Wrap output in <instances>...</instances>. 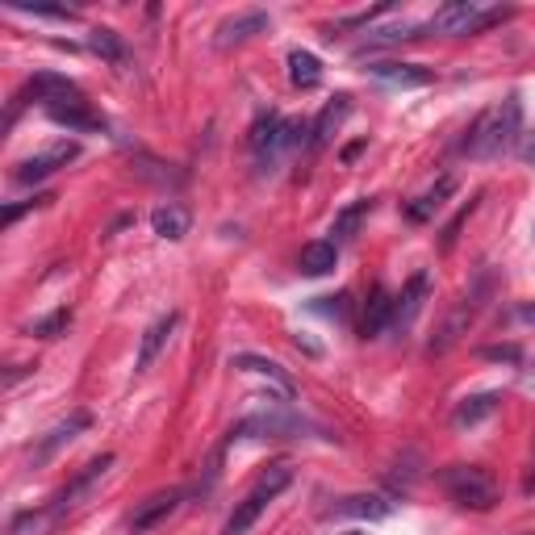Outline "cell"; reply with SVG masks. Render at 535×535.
Here are the masks:
<instances>
[{"mask_svg": "<svg viewBox=\"0 0 535 535\" xmlns=\"http://www.w3.org/2000/svg\"><path fill=\"white\" fill-rule=\"evenodd\" d=\"M343 535H360V531H343Z\"/></svg>", "mask_w": 535, "mask_h": 535, "instance_id": "35", "label": "cell"}, {"mask_svg": "<svg viewBox=\"0 0 535 535\" xmlns=\"http://www.w3.org/2000/svg\"><path fill=\"white\" fill-rule=\"evenodd\" d=\"M189 222H193V214H189V209H184V205H176V201L159 205L155 214H151V230H155L159 239H172V243L189 235Z\"/></svg>", "mask_w": 535, "mask_h": 535, "instance_id": "19", "label": "cell"}, {"mask_svg": "<svg viewBox=\"0 0 535 535\" xmlns=\"http://www.w3.org/2000/svg\"><path fill=\"white\" fill-rule=\"evenodd\" d=\"M527 159H531V164H535V143H531V151H527Z\"/></svg>", "mask_w": 535, "mask_h": 535, "instance_id": "34", "label": "cell"}, {"mask_svg": "<svg viewBox=\"0 0 535 535\" xmlns=\"http://www.w3.org/2000/svg\"><path fill=\"white\" fill-rule=\"evenodd\" d=\"M498 393H473V398H464L456 410H452V427H477V423H485L494 410H498Z\"/></svg>", "mask_w": 535, "mask_h": 535, "instance_id": "22", "label": "cell"}, {"mask_svg": "<svg viewBox=\"0 0 535 535\" xmlns=\"http://www.w3.org/2000/svg\"><path fill=\"white\" fill-rule=\"evenodd\" d=\"M17 13H34V17H55V21H72L76 9H67V5H13Z\"/></svg>", "mask_w": 535, "mask_h": 535, "instance_id": "30", "label": "cell"}, {"mask_svg": "<svg viewBox=\"0 0 535 535\" xmlns=\"http://www.w3.org/2000/svg\"><path fill=\"white\" fill-rule=\"evenodd\" d=\"M30 97H38L46 109H55V105H72V101H84V92L67 80V76H55V72H38L30 84H26Z\"/></svg>", "mask_w": 535, "mask_h": 535, "instance_id": "11", "label": "cell"}, {"mask_svg": "<svg viewBox=\"0 0 535 535\" xmlns=\"http://www.w3.org/2000/svg\"><path fill=\"white\" fill-rule=\"evenodd\" d=\"M310 310L314 314H327V318H347V310H352V297L339 293V297H318L310 301Z\"/></svg>", "mask_w": 535, "mask_h": 535, "instance_id": "29", "label": "cell"}, {"mask_svg": "<svg viewBox=\"0 0 535 535\" xmlns=\"http://www.w3.org/2000/svg\"><path fill=\"white\" fill-rule=\"evenodd\" d=\"M230 368H239V372H260V377H272L276 385H281L285 398H293V377L276 364V360H264V356H230Z\"/></svg>", "mask_w": 535, "mask_h": 535, "instance_id": "23", "label": "cell"}, {"mask_svg": "<svg viewBox=\"0 0 535 535\" xmlns=\"http://www.w3.org/2000/svg\"><path fill=\"white\" fill-rule=\"evenodd\" d=\"M393 515V506L385 498H372V494H352V498H339L327 519H360V523H381Z\"/></svg>", "mask_w": 535, "mask_h": 535, "instance_id": "13", "label": "cell"}, {"mask_svg": "<svg viewBox=\"0 0 535 535\" xmlns=\"http://www.w3.org/2000/svg\"><path fill=\"white\" fill-rule=\"evenodd\" d=\"M347 113H352V97H335V101L314 118V126H310V143H314V147H327V143H331V134L343 126Z\"/></svg>", "mask_w": 535, "mask_h": 535, "instance_id": "20", "label": "cell"}, {"mask_svg": "<svg viewBox=\"0 0 535 535\" xmlns=\"http://www.w3.org/2000/svg\"><path fill=\"white\" fill-rule=\"evenodd\" d=\"M180 502H184V490H159V494H151L147 502L134 506V515L126 519V527H130L134 535H143V531H151L155 523H164Z\"/></svg>", "mask_w": 535, "mask_h": 535, "instance_id": "10", "label": "cell"}, {"mask_svg": "<svg viewBox=\"0 0 535 535\" xmlns=\"http://www.w3.org/2000/svg\"><path fill=\"white\" fill-rule=\"evenodd\" d=\"M176 322H180V314L168 310V314H159V318L151 322V327L143 331V339H138V360H134L138 372H147V368L155 364V356L168 347V339H172V331H176Z\"/></svg>", "mask_w": 535, "mask_h": 535, "instance_id": "14", "label": "cell"}, {"mask_svg": "<svg viewBox=\"0 0 535 535\" xmlns=\"http://www.w3.org/2000/svg\"><path fill=\"white\" fill-rule=\"evenodd\" d=\"M109 469H113V452H105V456H97V460H88V464H84V473H80L72 485H67V490H63V494H59L51 506H46V510H51V515H59V510L76 506V502H80V498H84V494H88L92 485H97V481H101Z\"/></svg>", "mask_w": 535, "mask_h": 535, "instance_id": "12", "label": "cell"}, {"mask_svg": "<svg viewBox=\"0 0 535 535\" xmlns=\"http://www.w3.org/2000/svg\"><path fill=\"white\" fill-rule=\"evenodd\" d=\"M88 51L101 55L105 63H126V42L113 34V30H105V26H97V30L88 34Z\"/></svg>", "mask_w": 535, "mask_h": 535, "instance_id": "26", "label": "cell"}, {"mask_svg": "<svg viewBox=\"0 0 535 535\" xmlns=\"http://www.w3.org/2000/svg\"><path fill=\"white\" fill-rule=\"evenodd\" d=\"M272 26V17L264 13V9H251V13H239V17H226L222 26H218V46L226 51V46H235V42H247V38H255V34H264Z\"/></svg>", "mask_w": 535, "mask_h": 535, "instance_id": "15", "label": "cell"}, {"mask_svg": "<svg viewBox=\"0 0 535 535\" xmlns=\"http://www.w3.org/2000/svg\"><path fill=\"white\" fill-rule=\"evenodd\" d=\"M519 126H523V105L519 97H506L502 105L485 109L481 118L469 126V138H464V151L473 159H498L510 147L519 143Z\"/></svg>", "mask_w": 535, "mask_h": 535, "instance_id": "1", "label": "cell"}, {"mask_svg": "<svg viewBox=\"0 0 535 535\" xmlns=\"http://www.w3.org/2000/svg\"><path fill=\"white\" fill-rule=\"evenodd\" d=\"M427 293H431V276H427V272H414L410 281H406V289L393 297V327H389V331H406L410 322L423 314Z\"/></svg>", "mask_w": 535, "mask_h": 535, "instance_id": "8", "label": "cell"}, {"mask_svg": "<svg viewBox=\"0 0 535 535\" xmlns=\"http://www.w3.org/2000/svg\"><path fill=\"white\" fill-rule=\"evenodd\" d=\"M306 431H314V427L301 414H293L289 406H268L260 414H247L239 427H230V439H293Z\"/></svg>", "mask_w": 535, "mask_h": 535, "instance_id": "5", "label": "cell"}, {"mask_svg": "<svg viewBox=\"0 0 535 535\" xmlns=\"http://www.w3.org/2000/svg\"><path fill=\"white\" fill-rule=\"evenodd\" d=\"M46 201H51V197H34V201H26V205H5V214H0V222H5V226H13L21 214H26V209H34V205H46Z\"/></svg>", "mask_w": 535, "mask_h": 535, "instance_id": "32", "label": "cell"}, {"mask_svg": "<svg viewBox=\"0 0 535 535\" xmlns=\"http://www.w3.org/2000/svg\"><path fill=\"white\" fill-rule=\"evenodd\" d=\"M76 155H80V143L63 138V143H51V147H42L38 155L21 159V164L13 168V180H17V184H38V180H46V176H55L59 168H67Z\"/></svg>", "mask_w": 535, "mask_h": 535, "instance_id": "7", "label": "cell"}, {"mask_svg": "<svg viewBox=\"0 0 535 535\" xmlns=\"http://www.w3.org/2000/svg\"><path fill=\"white\" fill-rule=\"evenodd\" d=\"M301 134H306V126H301V122H289V118H281V113H264V118L251 126V151L272 159V155L297 147Z\"/></svg>", "mask_w": 535, "mask_h": 535, "instance_id": "6", "label": "cell"}, {"mask_svg": "<svg viewBox=\"0 0 535 535\" xmlns=\"http://www.w3.org/2000/svg\"><path fill=\"white\" fill-rule=\"evenodd\" d=\"M368 72L377 80H385V84H393V88H427L431 84V72L418 67V63H372Z\"/></svg>", "mask_w": 535, "mask_h": 535, "instance_id": "18", "label": "cell"}, {"mask_svg": "<svg viewBox=\"0 0 535 535\" xmlns=\"http://www.w3.org/2000/svg\"><path fill=\"white\" fill-rule=\"evenodd\" d=\"M335 264H339V247H335L331 239L306 243V247H301V260H297V268L306 272V276H327Z\"/></svg>", "mask_w": 535, "mask_h": 535, "instance_id": "21", "label": "cell"}, {"mask_svg": "<svg viewBox=\"0 0 535 535\" xmlns=\"http://www.w3.org/2000/svg\"><path fill=\"white\" fill-rule=\"evenodd\" d=\"M452 193H456V176H439L427 193H418V197L406 205V218H410V222H431L439 209H444V201H448Z\"/></svg>", "mask_w": 535, "mask_h": 535, "instance_id": "16", "label": "cell"}, {"mask_svg": "<svg viewBox=\"0 0 535 535\" xmlns=\"http://www.w3.org/2000/svg\"><path fill=\"white\" fill-rule=\"evenodd\" d=\"M481 356H485V360H506V364H519V356H523V352H519L515 343H506V347H481Z\"/></svg>", "mask_w": 535, "mask_h": 535, "instance_id": "31", "label": "cell"}, {"mask_svg": "<svg viewBox=\"0 0 535 535\" xmlns=\"http://www.w3.org/2000/svg\"><path fill=\"white\" fill-rule=\"evenodd\" d=\"M439 485L464 510H494L498 502V481L481 464H448V469H439Z\"/></svg>", "mask_w": 535, "mask_h": 535, "instance_id": "3", "label": "cell"}, {"mask_svg": "<svg viewBox=\"0 0 535 535\" xmlns=\"http://www.w3.org/2000/svg\"><path fill=\"white\" fill-rule=\"evenodd\" d=\"M389 327H393V293L377 289L368 301V310H364V339H377Z\"/></svg>", "mask_w": 535, "mask_h": 535, "instance_id": "24", "label": "cell"}, {"mask_svg": "<svg viewBox=\"0 0 535 535\" xmlns=\"http://www.w3.org/2000/svg\"><path fill=\"white\" fill-rule=\"evenodd\" d=\"M88 423H92V414H88V410L67 414L63 423H55L51 431H46V435L38 439V448L30 452V460H34V464H46V460H51V456H55L63 444H72V439H76L80 431H88Z\"/></svg>", "mask_w": 535, "mask_h": 535, "instance_id": "9", "label": "cell"}, {"mask_svg": "<svg viewBox=\"0 0 535 535\" xmlns=\"http://www.w3.org/2000/svg\"><path fill=\"white\" fill-rule=\"evenodd\" d=\"M510 322H519V327H535V301H523V306L510 310Z\"/></svg>", "mask_w": 535, "mask_h": 535, "instance_id": "33", "label": "cell"}, {"mask_svg": "<svg viewBox=\"0 0 535 535\" xmlns=\"http://www.w3.org/2000/svg\"><path fill=\"white\" fill-rule=\"evenodd\" d=\"M67 322H72V310H55V314L38 318L34 327H30V335H38V339H55V335H63V331H67Z\"/></svg>", "mask_w": 535, "mask_h": 535, "instance_id": "28", "label": "cell"}, {"mask_svg": "<svg viewBox=\"0 0 535 535\" xmlns=\"http://www.w3.org/2000/svg\"><path fill=\"white\" fill-rule=\"evenodd\" d=\"M46 118L67 126V130H76V134H92V130H105L101 122V113H92L88 97L84 101H72V105H55V109H46Z\"/></svg>", "mask_w": 535, "mask_h": 535, "instance_id": "17", "label": "cell"}, {"mask_svg": "<svg viewBox=\"0 0 535 535\" xmlns=\"http://www.w3.org/2000/svg\"><path fill=\"white\" fill-rule=\"evenodd\" d=\"M502 17H510V9H485V5H477V0H452V5L439 9L423 30L460 38V34H481L485 26H494V21H502Z\"/></svg>", "mask_w": 535, "mask_h": 535, "instance_id": "4", "label": "cell"}, {"mask_svg": "<svg viewBox=\"0 0 535 535\" xmlns=\"http://www.w3.org/2000/svg\"><path fill=\"white\" fill-rule=\"evenodd\" d=\"M289 80L297 88H314L322 80V63L310 51H289Z\"/></svg>", "mask_w": 535, "mask_h": 535, "instance_id": "25", "label": "cell"}, {"mask_svg": "<svg viewBox=\"0 0 535 535\" xmlns=\"http://www.w3.org/2000/svg\"><path fill=\"white\" fill-rule=\"evenodd\" d=\"M293 485V469L289 464H268V469L255 477V485L243 494V502H235V510H230V519L222 527V535H247L255 523H260V515L268 510V502H276L285 490Z\"/></svg>", "mask_w": 535, "mask_h": 535, "instance_id": "2", "label": "cell"}, {"mask_svg": "<svg viewBox=\"0 0 535 535\" xmlns=\"http://www.w3.org/2000/svg\"><path fill=\"white\" fill-rule=\"evenodd\" d=\"M368 209H372V201H352L347 209H339L335 222H331V235L335 239H352L356 230H360V222L368 218Z\"/></svg>", "mask_w": 535, "mask_h": 535, "instance_id": "27", "label": "cell"}]
</instances>
